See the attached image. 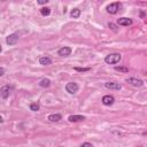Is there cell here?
<instances>
[{"label":"cell","mask_w":147,"mask_h":147,"mask_svg":"<svg viewBox=\"0 0 147 147\" xmlns=\"http://www.w3.org/2000/svg\"><path fill=\"white\" fill-rule=\"evenodd\" d=\"M74 69L77 71H88L90 70V68H74Z\"/></svg>","instance_id":"19"},{"label":"cell","mask_w":147,"mask_h":147,"mask_svg":"<svg viewBox=\"0 0 147 147\" xmlns=\"http://www.w3.org/2000/svg\"><path fill=\"white\" fill-rule=\"evenodd\" d=\"M17 41H18V36H17L16 33L9 34V36L6 38V42H7V45H15Z\"/></svg>","instance_id":"6"},{"label":"cell","mask_w":147,"mask_h":147,"mask_svg":"<svg viewBox=\"0 0 147 147\" xmlns=\"http://www.w3.org/2000/svg\"><path fill=\"white\" fill-rule=\"evenodd\" d=\"M114 101H115V99H114L113 95H105L102 98V103L105 106H111L114 103Z\"/></svg>","instance_id":"9"},{"label":"cell","mask_w":147,"mask_h":147,"mask_svg":"<svg viewBox=\"0 0 147 147\" xmlns=\"http://www.w3.org/2000/svg\"><path fill=\"white\" fill-rule=\"evenodd\" d=\"M78 84L77 83H74V82H71V83H68L67 85H65V91L68 92V93H70V94H75V93H77L78 92Z\"/></svg>","instance_id":"2"},{"label":"cell","mask_w":147,"mask_h":147,"mask_svg":"<svg viewBox=\"0 0 147 147\" xmlns=\"http://www.w3.org/2000/svg\"><path fill=\"white\" fill-rule=\"evenodd\" d=\"M115 70L119 72H129V68L126 67H115Z\"/></svg>","instance_id":"17"},{"label":"cell","mask_w":147,"mask_h":147,"mask_svg":"<svg viewBox=\"0 0 147 147\" xmlns=\"http://www.w3.org/2000/svg\"><path fill=\"white\" fill-rule=\"evenodd\" d=\"M106 9H107V11L109 14H116L118 11V9H119V3L118 2H113V3L108 5Z\"/></svg>","instance_id":"4"},{"label":"cell","mask_w":147,"mask_h":147,"mask_svg":"<svg viewBox=\"0 0 147 147\" xmlns=\"http://www.w3.org/2000/svg\"><path fill=\"white\" fill-rule=\"evenodd\" d=\"M121 59H122L121 54H118V53H113V54H109V55H107V56L105 57V62L108 63V64H115V63L119 62Z\"/></svg>","instance_id":"1"},{"label":"cell","mask_w":147,"mask_h":147,"mask_svg":"<svg viewBox=\"0 0 147 147\" xmlns=\"http://www.w3.org/2000/svg\"><path fill=\"white\" fill-rule=\"evenodd\" d=\"M30 109H31L32 111H37V110L39 109V105L36 103V102H34V103H31V105H30Z\"/></svg>","instance_id":"18"},{"label":"cell","mask_w":147,"mask_h":147,"mask_svg":"<svg viewBox=\"0 0 147 147\" xmlns=\"http://www.w3.org/2000/svg\"><path fill=\"white\" fill-rule=\"evenodd\" d=\"M108 26H109L110 29H113V30H115V31H116V25H115V24H113V23H109V24H108Z\"/></svg>","instance_id":"22"},{"label":"cell","mask_w":147,"mask_h":147,"mask_svg":"<svg viewBox=\"0 0 147 147\" xmlns=\"http://www.w3.org/2000/svg\"><path fill=\"white\" fill-rule=\"evenodd\" d=\"M126 82H127L130 85L134 86V87H141V86L144 85V80H141V79H139V78H134V77L126 78Z\"/></svg>","instance_id":"3"},{"label":"cell","mask_w":147,"mask_h":147,"mask_svg":"<svg viewBox=\"0 0 147 147\" xmlns=\"http://www.w3.org/2000/svg\"><path fill=\"white\" fill-rule=\"evenodd\" d=\"M80 147H93V146H92V144H90V142H84Z\"/></svg>","instance_id":"20"},{"label":"cell","mask_w":147,"mask_h":147,"mask_svg":"<svg viewBox=\"0 0 147 147\" xmlns=\"http://www.w3.org/2000/svg\"><path fill=\"white\" fill-rule=\"evenodd\" d=\"M39 85H40L41 87H48V86L51 85V80H49L48 78H44V79H41V80H40Z\"/></svg>","instance_id":"15"},{"label":"cell","mask_w":147,"mask_h":147,"mask_svg":"<svg viewBox=\"0 0 147 147\" xmlns=\"http://www.w3.org/2000/svg\"><path fill=\"white\" fill-rule=\"evenodd\" d=\"M59 55L60 56H69L70 53H71V48L70 47H62L59 49Z\"/></svg>","instance_id":"10"},{"label":"cell","mask_w":147,"mask_h":147,"mask_svg":"<svg viewBox=\"0 0 147 147\" xmlns=\"http://www.w3.org/2000/svg\"><path fill=\"white\" fill-rule=\"evenodd\" d=\"M105 86L107 88H110V90H121L122 86L119 83H116V82H107L105 83Z\"/></svg>","instance_id":"7"},{"label":"cell","mask_w":147,"mask_h":147,"mask_svg":"<svg viewBox=\"0 0 147 147\" xmlns=\"http://www.w3.org/2000/svg\"><path fill=\"white\" fill-rule=\"evenodd\" d=\"M117 24L123 25V26H129V25L132 24V20L127 18V17H121V18L117 20Z\"/></svg>","instance_id":"8"},{"label":"cell","mask_w":147,"mask_h":147,"mask_svg":"<svg viewBox=\"0 0 147 147\" xmlns=\"http://www.w3.org/2000/svg\"><path fill=\"white\" fill-rule=\"evenodd\" d=\"M2 122H3V119H2V117L0 116V123H2Z\"/></svg>","instance_id":"24"},{"label":"cell","mask_w":147,"mask_h":147,"mask_svg":"<svg viewBox=\"0 0 147 147\" xmlns=\"http://www.w3.org/2000/svg\"><path fill=\"white\" fill-rule=\"evenodd\" d=\"M10 90H11V87H9V86H2L1 88H0V96L2 98V99H7L8 96H9V94H10Z\"/></svg>","instance_id":"5"},{"label":"cell","mask_w":147,"mask_h":147,"mask_svg":"<svg viewBox=\"0 0 147 147\" xmlns=\"http://www.w3.org/2000/svg\"><path fill=\"white\" fill-rule=\"evenodd\" d=\"M1 49H2V48H1V46H0V52H1Z\"/></svg>","instance_id":"25"},{"label":"cell","mask_w":147,"mask_h":147,"mask_svg":"<svg viewBox=\"0 0 147 147\" xmlns=\"http://www.w3.org/2000/svg\"><path fill=\"white\" fill-rule=\"evenodd\" d=\"M37 2H38V5H45V3L48 2V0H39V1H37Z\"/></svg>","instance_id":"21"},{"label":"cell","mask_w":147,"mask_h":147,"mask_svg":"<svg viewBox=\"0 0 147 147\" xmlns=\"http://www.w3.org/2000/svg\"><path fill=\"white\" fill-rule=\"evenodd\" d=\"M40 13H41L42 16H47V15L51 14V8H48V7H42V8L40 9Z\"/></svg>","instance_id":"16"},{"label":"cell","mask_w":147,"mask_h":147,"mask_svg":"<svg viewBox=\"0 0 147 147\" xmlns=\"http://www.w3.org/2000/svg\"><path fill=\"white\" fill-rule=\"evenodd\" d=\"M39 63H40L41 65H49V64L52 63V60H51L48 56H42V57L39 59Z\"/></svg>","instance_id":"12"},{"label":"cell","mask_w":147,"mask_h":147,"mask_svg":"<svg viewBox=\"0 0 147 147\" xmlns=\"http://www.w3.org/2000/svg\"><path fill=\"white\" fill-rule=\"evenodd\" d=\"M48 119H49L51 122H59L60 119H62V116H61L60 114H51V115L48 116Z\"/></svg>","instance_id":"13"},{"label":"cell","mask_w":147,"mask_h":147,"mask_svg":"<svg viewBox=\"0 0 147 147\" xmlns=\"http://www.w3.org/2000/svg\"><path fill=\"white\" fill-rule=\"evenodd\" d=\"M3 75H5V69L0 67V77H1V76H3Z\"/></svg>","instance_id":"23"},{"label":"cell","mask_w":147,"mask_h":147,"mask_svg":"<svg viewBox=\"0 0 147 147\" xmlns=\"http://www.w3.org/2000/svg\"><path fill=\"white\" fill-rule=\"evenodd\" d=\"M68 119H69V122H80V121H84L85 117L82 115H70L68 117Z\"/></svg>","instance_id":"11"},{"label":"cell","mask_w":147,"mask_h":147,"mask_svg":"<svg viewBox=\"0 0 147 147\" xmlns=\"http://www.w3.org/2000/svg\"><path fill=\"white\" fill-rule=\"evenodd\" d=\"M79 15H80V10H79L78 8L72 9V10H71V13H70V16H71L72 18H78V17H79Z\"/></svg>","instance_id":"14"}]
</instances>
